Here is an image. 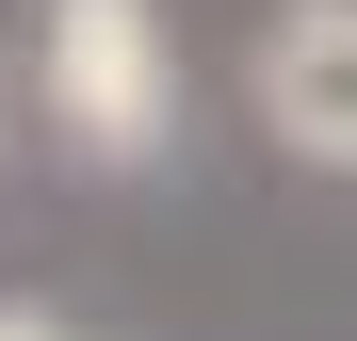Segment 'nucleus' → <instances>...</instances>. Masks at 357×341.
<instances>
[{"instance_id":"obj_1","label":"nucleus","mask_w":357,"mask_h":341,"mask_svg":"<svg viewBox=\"0 0 357 341\" xmlns=\"http://www.w3.org/2000/svg\"><path fill=\"white\" fill-rule=\"evenodd\" d=\"M33 98H49V130H66V162H98V179L162 162V130H178L162 0H49L33 17Z\"/></svg>"},{"instance_id":"obj_2","label":"nucleus","mask_w":357,"mask_h":341,"mask_svg":"<svg viewBox=\"0 0 357 341\" xmlns=\"http://www.w3.org/2000/svg\"><path fill=\"white\" fill-rule=\"evenodd\" d=\"M244 114L276 162L309 179H357V0H276L244 49Z\"/></svg>"},{"instance_id":"obj_3","label":"nucleus","mask_w":357,"mask_h":341,"mask_svg":"<svg viewBox=\"0 0 357 341\" xmlns=\"http://www.w3.org/2000/svg\"><path fill=\"white\" fill-rule=\"evenodd\" d=\"M0 341H98V325H66V309H33V293H0Z\"/></svg>"}]
</instances>
